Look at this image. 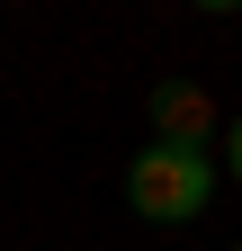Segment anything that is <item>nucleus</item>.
<instances>
[{
	"mask_svg": "<svg viewBox=\"0 0 242 251\" xmlns=\"http://www.w3.org/2000/svg\"><path fill=\"white\" fill-rule=\"evenodd\" d=\"M233 251H242V242H233Z\"/></svg>",
	"mask_w": 242,
	"mask_h": 251,
	"instance_id": "nucleus-4",
	"label": "nucleus"
},
{
	"mask_svg": "<svg viewBox=\"0 0 242 251\" xmlns=\"http://www.w3.org/2000/svg\"><path fill=\"white\" fill-rule=\"evenodd\" d=\"M224 144H233V171H242V117H233V135H224Z\"/></svg>",
	"mask_w": 242,
	"mask_h": 251,
	"instance_id": "nucleus-3",
	"label": "nucleus"
},
{
	"mask_svg": "<svg viewBox=\"0 0 242 251\" xmlns=\"http://www.w3.org/2000/svg\"><path fill=\"white\" fill-rule=\"evenodd\" d=\"M126 188H135V215H153V225H189V215H206L216 171H206V152H170V144H153V152H135Z\"/></svg>",
	"mask_w": 242,
	"mask_h": 251,
	"instance_id": "nucleus-1",
	"label": "nucleus"
},
{
	"mask_svg": "<svg viewBox=\"0 0 242 251\" xmlns=\"http://www.w3.org/2000/svg\"><path fill=\"white\" fill-rule=\"evenodd\" d=\"M153 126H162V144H170V152H197L206 135H216V108H206V90L170 81L162 99H153Z\"/></svg>",
	"mask_w": 242,
	"mask_h": 251,
	"instance_id": "nucleus-2",
	"label": "nucleus"
}]
</instances>
